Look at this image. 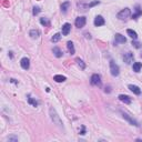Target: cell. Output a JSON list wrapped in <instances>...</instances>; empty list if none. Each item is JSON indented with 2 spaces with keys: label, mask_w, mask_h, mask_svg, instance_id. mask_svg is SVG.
<instances>
[{
  "label": "cell",
  "mask_w": 142,
  "mask_h": 142,
  "mask_svg": "<svg viewBox=\"0 0 142 142\" xmlns=\"http://www.w3.org/2000/svg\"><path fill=\"white\" fill-rule=\"evenodd\" d=\"M29 36L32 38V39H37V38H39V36H40V31L37 30V29H32L29 32Z\"/></svg>",
  "instance_id": "obj_15"
},
{
  "label": "cell",
  "mask_w": 142,
  "mask_h": 142,
  "mask_svg": "<svg viewBox=\"0 0 142 142\" xmlns=\"http://www.w3.org/2000/svg\"><path fill=\"white\" fill-rule=\"evenodd\" d=\"M132 45H133V46L135 47V48H138V49H139V48H141V45L139 43V42H136V41H134V42L132 41Z\"/></svg>",
  "instance_id": "obj_28"
},
{
  "label": "cell",
  "mask_w": 142,
  "mask_h": 142,
  "mask_svg": "<svg viewBox=\"0 0 142 142\" xmlns=\"http://www.w3.org/2000/svg\"><path fill=\"white\" fill-rule=\"evenodd\" d=\"M133 71L134 72H140V70H141V68H142V63L141 62H134L133 63Z\"/></svg>",
  "instance_id": "obj_20"
},
{
  "label": "cell",
  "mask_w": 142,
  "mask_h": 142,
  "mask_svg": "<svg viewBox=\"0 0 142 142\" xmlns=\"http://www.w3.org/2000/svg\"><path fill=\"white\" fill-rule=\"evenodd\" d=\"M39 12H40V8H39V7H34V11H32L34 16H37Z\"/></svg>",
  "instance_id": "obj_27"
},
{
  "label": "cell",
  "mask_w": 142,
  "mask_h": 142,
  "mask_svg": "<svg viewBox=\"0 0 142 142\" xmlns=\"http://www.w3.org/2000/svg\"><path fill=\"white\" fill-rule=\"evenodd\" d=\"M128 88H129L132 92H133L134 94H136V96H139V94H141V89L139 87H136V86H133V84H129L128 86Z\"/></svg>",
  "instance_id": "obj_12"
},
{
  "label": "cell",
  "mask_w": 142,
  "mask_h": 142,
  "mask_svg": "<svg viewBox=\"0 0 142 142\" xmlns=\"http://www.w3.org/2000/svg\"><path fill=\"white\" fill-rule=\"evenodd\" d=\"M75 62H77V64H78L82 70H83V69H86V64H84V62H83V61L80 59V58H77V59H75Z\"/></svg>",
  "instance_id": "obj_23"
},
{
  "label": "cell",
  "mask_w": 142,
  "mask_h": 142,
  "mask_svg": "<svg viewBox=\"0 0 142 142\" xmlns=\"http://www.w3.org/2000/svg\"><path fill=\"white\" fill-rule=\"evenodd\" d=\"M67 48H68V50H69L70 54H74V53H75L74 46H73V42H72V41H68V42H67Z\"/></svg>",
  "instance_id": "obj_17"
},
{
  "label": "cell",
  "mask_w": 142,
  "mask_h": 142,
  "mask_svg": "<svg viewBox=\"0 0 142 142\" xmlns=\"http://www.w3.org/2000/svg\"><path fill=\"white\" fill-rule=\"evenodd\" d=\"M121 114H122V117H123L127 121H129L132 125H135V127H139V125H140V124H139V122H138V121H135L133 118H131L129 114H128V113H125V112H121Z\"/></svg>",
  "instance_id": "obj_6"
},
{
  "label": "cell",
  "mask_w": 142,
  "mask_h": 142,
  "mask_svg": "<svg viewBox=\"0 0 142 142\" xmlns=\"http://www.w3.org/2000/svg\"><path fill=\"white\" fill-rule=\"evenodd\" d=\"M106 23L105 19H103L102 16H97L96 19H94V26L96 27H100V26H103Z\"/></svg>",
  "instance_id": "obj_10"
},
{
  "label": "cell",
  "mask_w": 142,
  "mask_h": 142,
  "mask_svg": "<svg viewBox=\"0 0 142 142\" xmlns=\"http://www.w3.org/2000/svg\"><path fill=\"white\" fill-rule=\"evenodd\" d=\"M40 23L42 26H50V21L47 18H40Z\"/></svg>",
  "instance_id": "obj_24"
},
{
  "label": "cell",
  "mask_w": 142,
  "mask_h": 142,
  "mask_svg": "<svg viewBox=\"0 0 142 142\" xmlns=\"http://www.w3.org/2000/svg\"><path fill=\"white\" fill-rule=\"evenodd\" d=\"M49 112H50V118H51V120L53 121V123H56L57 125L60 127V128H62V127H63V125H62V121H61L60 117L58 116V113H57V111L54 110L52 107L49 109Z\"/></svg>",
  "instance_id": "obj_1"
},
{
  "label": "cell",
  "mask_w": 142,
  "mask_h": 142,
  "mask_svg": "<svg viewBox=\"0 0 142 142\" xmlns=\"http://www.w3.org/2000/svg\"><path fill=\"white\" fill-rule=\"evenodd\" d=\"M52 52H53V54L57 57V58H61V57H62V54H63L62 51H61V49L58 48V47H53Z\"/></svg>",
  "instance_id": "obj_16"
},
{
  "label": "cell",
  "mask_w": 142,
  "mask_h": 142,
  "mask_svg": "<svg viewBox=\"0 0 142 142\" xmlns=\"http://www.w3.org/2000/svg\"><path fill=\"white\" fill-rule=\"evenodd\" d=\"M133 59H134V56L132 52H127L124 56H123V60H124V62L127 64H130L133 62Z\"/></svg>",
  "instance_id": "obj_7"
},
{
  "label": "cell",
  "mask_w": 142,
  "mask_h": 142,
  "mask_svg": "<svg viewBox=\"0 0 142 142\" xmlns=\"http://www.w3.org/2000/svg\"><path fill=\"white\" fill-rule=\"evenodd\" d=\"M141 56H142V54H141Z\"/></svg>",
  "instance_id": "obj_30"
},
{
  "label": "cell",
  "mask_w": 142,
  "mask_h": 142,
  "mask_svg": "<svg viewBox=\"0 0 142 142\" xmlns=\"http://www.w3.org/2000/svg\"><path fill=\"white\" fill-rule=\"evenodd\" d=\"M20 65H21L22 69L28 70V69H29V67H30V60L28 58H22L20 60Z\"/></svg>",
  "instance_id": "obj_9"
},
{
  "label": "cell",
  "mask_w": 142,
  "mask_h": 142,
  "mask_svg": "<svg viewBox=\"0 0 142 142\" xmlns=\"http://www.w3.org/2000/svg\"><path fill=\"white\" fill-rule=\"evenodd\" d=\"M119 100L122 101L123 103H125V105H130L131 103V98L129 96H125V94H120L119 96Z\"/></svg>",
  "instance_id": "obj_11"
},
{
  "label": "cell",
  "mask_w": 142,
  "mask_h": 142,
  "mask_svg": "<svg viewBox=\"0 0 142 142\" xmlns=\"http://www.w3.org/2000/svg\"><path fill=\"white\" fill-rule=\"evenodd\" d=\"M28 103H29V105H31L32 107H38V101L36 100V99L31 98V97L28 98Z\"/></svg>",
  "instance_id": "obj_22"
},
{
  "label": "cell",
  "mask_w": 142,
  "mask_h": 142,
  "mask_svg": "<svg viewBox=\"0 0 142 142\" xmlns=\"http://www.w3.org/2000/svg\"><path fill=\"white\" fill-rule=\"evenodd\" d=\"M80 134H86V128H84V125H82V130H81V132H80Z\"/></svg>",
  "instance_id": "obj_29"
},
{
  "label": "cell",
  "mask_w": 142,
  "mask_h": 142,
  "mask_svg": "<svg viewBox=\"0 0 142 142\" xmlns=\"http://www.w3.org/2000/svg\"><path fill=\"white\" fill-rule=\"evenodd\" d=\"M70 30H71V25L70 23H64V25L62 26V35L63 36H68Z\"/></svg>",
  "instance_id": "obj_13"
},
{
  "label": "cell",
  "mask_w": 142,
  "mask_h": 142,
  "mask_svg": "<svg viewBox=\"0 0 142 142\" xmlns=\"http://www.w3.org/2000/svg\"><path fill=\"white\" fill-rule=\"evenodd\" d=\"M86 22H87V19L86 17H78L75 19V27L77 28H83L86 26Z\"/></svg>",
  "instance_id": "obj_5"
},
{
  "label": "cell",
  "mask_w": 142,
  "mask_h": 142,
  "mask_svg": "<svg viewBox=\"0 0 142 142\" xmlns=\"http://www.w3.org/2000/svg\"><path fill=\"white\" fill-rule=\"evenodd\" d=\"M127 34L129 35L133 40H136V38H138V35H136V32L133 31V30H131V29H128V30H127Z\"/></svg>",
  "instance_id": "obj_21"
},
{
  "label": "cell",
  "mask_w": 142,
  "mask_h": 142,
  "mask_svg": "<svg viewBox=\"0 0 142 142\" xmlns=\"http://www.w3.org/2000/svg\"><path fill=\"white\" fill-rule=\"evenodd\" d=\"M110 71H111V74L113 77H118L120 72V69H119V65H118L113 60H110Z\"/></svg>",
  "instance_id": "obj_3"
},
{
  "label": "cell",
  "mask_w": 142,
  "mask_h": 142,
  "mask_svg": "<svg viewBox=\"0 0 142 142\" xmlns=\"http://www.w3.org/2000/svg\"><path fill=\"white\" fill-rule=\"evenodd\" d=\"M127 41V39L124 38V36H122L121 34H116L114 35V43L118 45V43H124Z\"/></svg>",
  "instance_id": "obj_8"
},
{
  "label": "cell",
  "mask_w": 142,
  "mask_h": 142,
  "mask_svg": "<svg viewBox=\"0 0 142 142\" xmlns=\"http://www.w3.org/2000/svg\"><path fill=\"white\" fill-rule=\"evenodd\" d=\"M130 15H131V10L129 8H124L123 10H121L119 13L117 15V17H118V19H120V20H125V19H128L130 17Z\"/></svg>",
  "instance_id": "obj_2"
},
{
  "label": "cell",
  "mask_w": 142,
  "mask_h": 142,
  "mask_svg": "<svg viewBox=\"0 0 142 142\" xmlns=\"http://www.w3.org/2000/svg\"><path fill=\"white\" fill-rule=\"evenodd\" d=\"M142 15V10L139 4H136L135 6V13L134 15H132V19H138V17H140Z\"/></svg>",
  "instance_id": "obj_14"
},
{
  "label": "cell",
  "mask_w": 142,
  "mask_h": 142,
  "mask_svg": "<svg viewBox=\"0 0 142 142\" xmlns=\"http://www.w3.org/2000/svg\"><path fill=\"white\" fill-rule=\"evenodd\" d=\"M9 142H17L18 141V136H15V135H10V136H8V139H7Z\"/></svg>",
  "instance_id": "obj_26"
},
{
  "label": "cell",
  "mask_w": 142,
  "mask_h": 142,
  "mask_svg": "<svg viewBox=\"0 0 142 142\" xmlns=\"http://www.w3.org/2000/svg\"><path fill=\"white\" fill-rule=\"evenodd\" d=\"M60 39H61V35H60V34H56L52 38H51V41L54 42V43H56V42H58Z\"/></svg>",
  "instance_id": "obj_25"
},
{
  "label": "cell",
  "mask_w": 142,
  "mask_h": 142,
  "mask_svg": "<svg viewBox=\"0 0 142 142\" xmlns=\"http://www.w3.org/2000/svg\"><path fill=\"white\" fill-rule=\"evenodd\" d=\"M53 80L56 82H63V81H65V77H64V75L57 74V75H54V77H53Z\"/></svg>",
  "instance_id": "obj_19"
},
{
  "label": "cell",
  "mask_w": 142,
  "mask_h": 142,
  "mask_svg": "<svg viewBox=\"0 0 142 142\" xmlns=\"http://www.w3.org/2000/svg\"><path fill=\"white\" fill-rule=\"evenodd\" d=\"M90 82H91L92 86H97V87H101V77L97 73L92 74L91 77V80H90Z\"/></svg>",
  "instance_id": "obj_4"
},
{
  "label": "cell",
  "mask_w": 142,
  "mask_h": 142,
  "mask_svg": "<svg viewBox=\"0 0 142 142\" xmlns=\"http://www.w3.org/2000/svg\"><path fill=\"white\" fill-rule=\"evenodd\" d=\"M70 6H71V3L69 2V1H65V2H63L62 4H61V11H62L63 13H65L68 11V9L70 8Z\"/></svg>",
  "instance_id": "obj_18"
}]
</instances>
